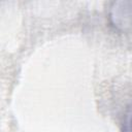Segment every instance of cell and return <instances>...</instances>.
Returning <instances> with one entry per match:
<instances>
[{
  "mask_svg": "<svg viewBox=\"0 0 132 132\" xmlns=\"http://www.w3.org/2000/svg\"><path fill=\"white\" fill-rule=\"evenodd\" d=\"M122 132H132V108L129 110V112L126 116Z\"/></svg>",
  "mask_w": 132,
  "mask_h": 132,
  "instance_id": "cell-1",
  "label": "cell"
}]
</instances>
